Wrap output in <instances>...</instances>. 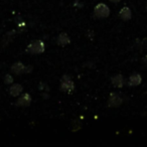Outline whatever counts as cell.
<instances>
[{"mask_svg": "<svg viewBox=\"0 0 147 147\" xmlns=\"http://www.w3.org/2000/svg\"><path fill=\"white\" fill-rule=\"evenodd\" d=\"M45 45L42 40H32L26 47V53H30V55H39L45 51Z\"/></svg>", "mask_w": 147, "mask_h": 147, "instance_id": "6da1fadb", "label": "cell"}, {"mask_svg": "<svg viewBox=\"0 0 147 147\" xmlns=\"http://www.w3.org/2000/svg\"><path fill=\"white\" fill-rule=\"evenodd\" d=\"M61 90L65 93H73L75 90V84L71 77L67 75H63L61 79Z\"/></svg>", "mask_w": 147, "mask_h": 147, "instance_id": "7a4b0ae2", "label": "cell"}, {"mask_svg": "<svg viewBox=\"0 0 147 147\" xmlns=\"http://www.w3.org/2000/svg\"><path fill=\"white\" fill-rule=\"evenodd\" d=\"M94 15L97 18H106L110 15V8L105 3H99L94 8Z\"/></svg>", "mask_w": 147, "mask_h": 147, "instance_id": "3957f363", "label": "cell"}, {"mask_svg": "<svg viewBox=\"0 0 147 147\" xmlns=\"http://www.w3.org/2000/svg\"><path fill=\"white\" fill-rule=\"evenodd\" d=\"M122 103H123L122 98H121L118 94H116V93L110 94V97H109V100H108V106L110 107V108L119 107Z\"/></svg>", "mask_w": 147, "mask_h": 147, "instance_id": "277c9868", "label": "cell"}, {"mask_svg": "<svg viewBox=\"0 0 147 147\" xmlns=\"http://www.w3.org/2000/svg\"><path fill=\"white\" fill-rule=\"evenodd\" d=\"M30 103H31V96L29 94H27V93H25V94L21 95L19 97V99H17L15 105L17 107H28L30 105Z\"/></svg>", "mask_w": 147, "mask_h": 147, "instance_id": "5b68a950", "label": "cell"}, {"mask_svg": "<svg viewBox=\"0 0 147 147\" xmlns=\"http://www.w3.org/2000/svg\"><path fill=\"white\" fill-rule=\"evenodd\" d=\"M111 83L114 87L116 88H122L125 84L124 78L121 74H117V75H114V76L111 78Z\"/></svg>", "mask_w": 147, "mask_h": 147, "instance_id": "8992f818", "label": "cell"}, {"mask_svg": "<svg viewBox=\"0 0 147 147\" xmlns=\"http://www.w3.org/2000/svg\"><path fill=\"white\" fill-rule=\"evenodd\" d=\"M141 82H142V78H141L140 75L139 74H133L132 76L129 77L127 85L130 87H136L138 85H140Z\"/></svg>", "mask_w": 147, "mask_h": 147, "instance_id": "52a82bcc", "label": "cell"}, {"mask_svg": "<svg viewBox=\"0 0 147 147\" xmlns=\"http://www.w3.org/2000/svg\"><path fill=\"white\" fill-rule=\"evenodd\" d=\"M119 17H120L122 20H130L131 17H132V12H131L130 8L127 6L123 7V8H121L120 12H119Z\"/></svg>", "mask_w": 147, "mask_h": 147, "instance_id": "ba28073f", "label": "cell"}, {"mask_svg": "<svg viewBox=\"0 0 147 147\" xmlns=\"http://www.w3.org/2000/svg\"><path fill=\"white\" fill-rule=\"evenodd\" d=\"M24 69H25V65H23L21 61H17V63L12 65V67H11V71H12L14 75H21V74H24Z\"/></svg>", "mask_w": 147, "mask_h": 147, "instance_id": "9c48e42d", "label": "cell"}, {"mask_svg": "<svg viewBox=\"0 0 147 147\" xmlns=\"http://www.w3.org/2000/svg\"><path fill=\"white\" fill-rule=\"evenodd\" d=\"M23 87L19 84H12V86L9 89V94L12 97H18L22 93Z\"/></svg>", "mask_w": 147, "mask_h": 147, "instance_id": "30bf717a", "label": "cell"}, {"mask_svg": "<svg viewBox=\"0 0 147 147\" xmlns=\"http://www.w3.org/2000/svg\"><path fill=\"white\" fill-rule=\"evenodd\" d=\"M57 42L59 43V45H69V43L71 42V39H69V35H67V33L63 32V33H61L59 36H57Z\"/></svg>", "mask_w": 147, "mask_h": 147, "instance_id": "8fae6325", "label": "cell"}, {"mask_svg": "<svg viewBox=\"0 0 147 147\" xmlns=\"http://www.w3.org/2000/svg\"><path fill=\"white\" fill-rule=\"evenodd\" d=\"M13 83V77L11 76L10 74H7L4 77V84L6 85H11Z\"/></svg>", "mask_w": 147, "mask_h": 147, "instance_id": "7c38bea8", "label": "cell"}, {"mask_svg": "<svg viewBox=\"0 0 147 147\" xmlns=\"http://www.w3.org/2000/svg\"><path fill=\"white\" fill-rule=\"evenodd\" d=\"M38 89L40 91H45V92H49V86H47L45 83H39V86H38Z\"/></svg>", "mask_w": 147, "mask_h": 147, "instance_id": "4fadbf2b", "label": "cell"}, {"mask_svg": "<svg viewBox=\"0 0 147 147\" xmlns=\"http://www.w3.org/2000/svg\"><path fill=\"white\" fill-rule=\"evenodd\" d=\"M140 47L142 49H145V51H147V37L143 38L142 40L140 41Z\"/></svg>", "mask_w": 147, "mask_h": 147, "instance_id": "5bb4252c", "label": "cell"}, {"mask_svg": "<svg viewBox=\"0 0 147 147\" xmlns=\"http://www.w3.org/2000/svg\"><path fill=\"white\" fill-rule=\"evenodd\" d=\"M33 69L32 65H25V69H24V74H29L31 73Z\"/></svg>", "mask_w": 147, "mask_h": 147, "instance_id": "9a60e30c", "label": "cell"}, {"mask_svg": "<svg viewBox=\"0 0 147 147\" xmlns=\"http://www.w3.org/2000/svg\"><path fill=\"white\" fill-rule=\"evenodd\" d=\"M142 63L145 65V67H147V55H145V57H143V59H142Z\"/></svg>", "mask_w": 147, "mask_h": 147, "instance_id": "2e32d148", "label": "cell"}, {"mask_svg": "<svg viewBox=\"0 0 147 147\" xmlns=\"http://www.w3.org/2000/svg\"><path fill=\"white\" fill-rule=\"evenodd\" d=\"M110 1L113 3H117V2H119V1H121V0H110Z\"/></svg>", "mask_w": 147, "mask_h": 147, "instance_id": "e0dca14e", "label": "cell"}, {"mask_svg": "<svg viewBox=\"0 0 147 147\" xmlns=\"http://www.w3.org/2000/svg\"><path fill=\"white\" fill-rule=\"evenodd\" d=\"M146 10H147V3H146Z\"/></svg>", "mask_w": 147, "mask_h": 147, "instance_id": "ac0fdd59", "label": "cell"}]
</instances>
